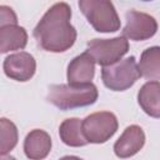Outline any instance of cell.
Returning <instances> with one entry per match:
<instances>
[{
	"label": "cell",
	"instance_id": "cell-10",
	"mask_svg": "<svg viewBox=\"0 0 160 160\" xmlns=\"http://www.w3.org/2000/svg\"><path fill=\"white\" fill-rule=\"evenodd\" d=\"M95 76V60L89 52L75 56L68 65L66 79L69 84L82 85L90 84Z\"/></svg>",
	"mask_w": 160,
	"mask_h": 160
},
{
	"label": "cell",
	"instance_id": "cell-4",
	"mask_svg": "<svg viewBox=\"0 0 160 160\" xmlns=\"http://www.w3.org/2000/svg\"><path fill=\"white\" fill-rule=\"evenodd\" d=\"M141 78L135 56H129L114 65L101 69V80L104 85L112 91H124L131 88Z\"/></svg>",
	"mask_w": 160,
	"mask_h": 160
},
{
	"label": "cell",
	"instance_id": "cell-5",
	"mask_svg": "<svg viewBox=\"0 0 160 160\" xmlns=\"http://www.w3.org/2000/svg\"><path fill=\"white\" fill-rule=\"evenodd\" d=\"M128 51L129 41L122 35L112 39H92L88 42L86 49V52L102 68L116 64Z\"/></svg>",
	"mask_w": 160,
	"mask_h": 160
},
{
	"label": "cell",
	"instance_id": "cell-11",
	"mask_svg": "<svg viewBox=\"0 0 160 160\" xmlns=\"http://www.w3.org/2000/svg\"><path fill=\"white\" fill-rule=\"evenodd\" d=\"M51 138L50 135L41 130H31L24 140V152L30 160H42L51 151Z\"/></svg>",
	"mask_w": 160,
	"mask_h": 160
},
{
	"label": "cell",
	"instance_id": "cell-15",
	"mask_svg": "<svg viewBox=\"0 0 160 160\" xmlns=\"http://www.w3.org/2000/svg\"><path fill=\"white\" fill-rule=\"evenodd\" d=\"M139 70L141 76L150 81L160 80V46H150L140 55Z\"/></svg>",
	"mask_w": 160,
	"mask_h": 160
},
{
	"label": "cell",
	"instance_id": "cell-6",
	"mask_svg": "<svg viewBox=\"0 0 160 160\" xmlns=\"http://www.w3.org/2000/svg\"><path fill=\"white\" fill-rule=\"evenodd\" d=\"M119 122L115 114L110 111H98L88 115L82 120V132L88 142L104 144L118 131Z\"/></svg>",
	"mask_w": 160,
	"mask_h": 160
},
{
	"label": "cell",
	"instance_id": "cell-19",
	"mask_svg": "<svg viewBox=\"0 0 160 160\" xmlns=\"http://www.w3.org/2000/svg\"><path fill=\"white\" fill-rule=\"evenodd\" d=\"M0 160H16V159L14 156H11V155H1Z\"/></svg>",
	"mask_w": 160,
	"mask_h": 160
},
{
	"label": "cell",
	"instance_id": "cell-9",
	"mask_svg": "<svg viewBox=\"0 0 160 160\" xmlns=\"http://www.w3.org/2000/svg\"><path fill=\"white\" fill-rule=\"evenodd\" d=\"M145 132L139 125L128 126L114 144V152L120 159L136 155L145 145Z\"/></svg>",
	"mask_w": 160,
	"mask_h": 160
},
{
	"label": "cell",
	"instance_id": "cell-14",
	"mask_svg": "<svg viewBox=\"0 0 160 160\" xmlns=\"http://www.w3.org/2000/svg\"><path fill=\"white\" fill-rule=\"evenodd\" d=\"M59 136L65 145L71 148H80L89 144L82 132V120L79 118L65 119L59 126Z\"/></svg>",
	"mask_w": 160,
	"mask_h": 160
},
{
	"label": "cell",
	"instance_id": "cell-8",
	"mask_svg": "<svg viewBox=\"0 0 160 160\" xmlns=\"http://www.w3.org/2000/svg\"><path fill=\"white\" fill-rule=\"evenodd\" d=\"M4 72L8 78L16 81H29L36 71V61L30 52L19 51L4 59Z\"/></svg>",
	"mask_w": 160,
	"mask_h": 160
},
{
	"label": "cell",
	"instance_id": "cell-12",
	"mask_svg": "<svg viewBox=\"0 0 160 160\" xmlns=\"http://www.w3.org/2000/svg\"><path fill=\"white\" fill-rule=\"evenodd\" d=\"M138 102L146 115L160 119V82H145L138 92Z\"/></svg>",
	"mask_w": 160,
	"mask_h": 160
},
{
	"label": "cell",
	"instance_id": "cell-2",
	"mask_svg": "<svg viewBox=\"0 0 160 160\" xmlns=\"http://www.w3.org/2000/svg\"><path fill=\"white\" fill-rule=\"evenodd\" d=\"M98 96V88L92 82L82 85L56 84L49 88L46 100L58 109L66 111L92 105L96 102Z\"/></svg>",
	"mask_w": 160,
	"mask_h": 160
},
{
	"label": "cell",
	"instance_id": "cell-17",
	"mask_svg": "<svg viewBox=\"0 0 160 160\" xmlns=\"http://www.w3.org/2000/svg\"><path fill=\"white\" fill-rule=\"evenodd\" d=\"M5 25H18V18L11 8L0 5V26Z\"/></svg>",
	"mask_w": 160,
	"mask_h": 160
},
{
	"label": "cell",
	"instance_id": "cell-16",
	"mask_svg": "<svg viewBox=\"0 0 160 160\" xmlns=\"http://www.w3.org/2000/svg\"><path fill=\"white\" fill-rule=\"evenodd\" d=\"M0 154L6 155L10 152L18 144L19 135H18V128L16 125L8 120L6 118L0 119Z\"/></svg>",
	"mask_w": 160,
	"mask_h": 160
},
{
	"label": "cell",
	"instance_id": "cell-7",
	"mask_svg": "<svg viewBox=\"0 0 160 160\" xmlns=\"http://www.w3.org/2000/svg\"><path fill=\"white\" fill-rule=\"evenodd\" d=\"M126 24L122 29V36L132 41H144L152 38L158 31V22L154 16L136 10L126 12Z\"/></svg>",
	"mask_w": 160,
	"mask_h": 160
},
{
	"label": "cell",
	"instance_id": "cell-18",
	"mask_svg": "<svg viewBox=\"0 0 160 160\" xmlns=\"http://www.w3.org/2000/svg\"><path fill=\"white\" fill-rule=\"evenodd\" d=\"M59 160H84V159H81L79 156H75V155H66V156L60 158Z\"/></svg>",
	"mask_w": 160,
	"mask_h": 160
},
{
	"label": "cell",
	"instance_id": "cell-3",
	"mask_svg": "<svg viewBox=\"0 0 160 160\" xmlns=\"http://www.w3.org/2000/svg\"><path fill=\"white\" fill-rule=\"evenodd\" d=\"M79 8L98 32H115L121 26L115 6L109 0H80Z\"/></svg>",
	"mask_w": 160,
	"mask_h": 160
},
{
	"label": "cell",
	"instance_id": "cell-13",
	"mask_svg": "<svg viewBox=\"0 0 160 160\" xmlns=\"http://www.w3.org/2000/svg\"><path fill=\"white\" fill-rule=\"evenodd\" d=\"M26 44L28 32L25 28L19 25L0 26V51L2 54L15 50H22Z\"/></svg>",
	"mask_w": 160,
	"mask_h": 160
},
{
	"label": "cell",
	"instance_id": "cell-1",
	"mask_svg": "<svg viewBox=\"0 0 160 160\" xmlns=\"http://www.w3.org/2000/svg\"><path fill=\"white\" fill-rule=\"evenodd\" d=\"M71 8L60 1L50 6L34 29L38 45L49 52H64L76 41V29L70 22Z\"/></svg>",
	"mask_w": 160,
	"mask_h": 160
}]
</instances>
